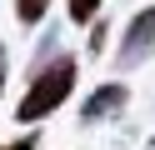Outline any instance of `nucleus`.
I'll return each mask as SVG.
<instances>
[{"label":"nucleus","mask_w":155,"mask_h":150,"mask_svg":"<svg viewBox=\"0 0 155 150\" xmlns=\"http://www.w3.org/2000/svg\"><path fill=\"white\" fill-rule=\"evenodd\" d=\"M90 55H100V50H105V35H110V25H105V20H90Z\"/></svg>","instance_id":"7"},{"label":"nucleus","mask_w":155,"mask_h":150,"mask_svg":"<svg viewBox=\"0 0 155 150\" xmlns=\"http://www.w3.org/2000/svg\"><path fill=\"white\" fill-rule=\"evenodd\" d=\"M105 0H70V25H90L95 15H100Z\"/></svg>","instance_id":"5"},{"label":"nucleus","mask_w":155,"mask_h":150,"mask_svg":"<svg viewBox=\"0 0 155 150\" xmlns=\"http://www.w3.org/2000/svg\"><path fill=\"white\" fill-rule=\"evenodd\" d=\"M0 150H40V130H25V135H15V140H5V145H0Z\"/></svg>","instance_id":"6"},{"label":"nucleus","mask_w":155,"mask_h":150,"mask_svg":"<svg viewBox=\"0 0 155 150\" xmlns=\"http://www.w3.org/2000/svg\"><path fill=\"white\" fill-rule=\"evenodd\" d=\"M75 80H80V60L75 55H50L35 65L30 85H25V95L15 100V120L20 125H40L45 115H55V110L70 100Z\"/></svg>","instance_id":"1"},{"label":"nucleus","mask_w":155,"mask_h":150,"mask_svg":"<svg viewBox=\"0 0 155 150\" xmlns=\"http://www.w3.org/2000/svg\"><path fill=\"white\" fill-rule=\"evenodd\" d=\"M150 50H155V5H150V10H135V20L125 25L120 50H115V65H120V70H130V65H140Z\"/></svg>","instance_id":"3"},{"label":"nucleus","mask_w":155,"mask_h":150,"mask_svg":"<svg viewBox=\"0 0 155 150\" xmlns=\"http://www.w3.org/2000/svg\"><path fill=\"white\" fill-rule=\"evenodd\" d=\"M45 10H50V0H15V20L20 25H40Z\"/></svg>","instance_id":"4"},{"label":"nucleus","mask_w":155,"mask_h":150,"mask_svg":"<svg viewBox=\"0 0 155 150\" xmlns=\"http://www.w3.org/2000/svg\"><path fill=\"white\" fill-rule=\"evenodd\" d=\"M125 105H130V85H125V80H105V85H95L90 95H85V105H80V125L115 120V115H125Z\"/></svg>","instance_id":"2"},{"label":"nucleus","mask_w":155,"mask_h":150,"mask_svg":"<svg viewBox=\"0 0 155 150\" xmlns=\"http://www.w3.org/2000/svg\"><path fill=\"white\" fill-rule=\"evenodd\" d=\"M0 95H5V65H0Z\"/></svg>","instance_id":"8"},{"label":"nucleus","mask_w":155,"mask_h":150,"mask_svg":"<svg viewBox=\"0 0 155 150\" xmlns=\"http://www.w3.org/2000/svg\"><path fill=\"white\" fill-rule=\"evenodd\" d=\"M0 65H5V45H0Z\"/></svg>","instance_id":"9"}]
</instances>
